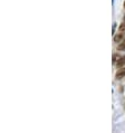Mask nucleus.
<instances>
[{"mask_svg":"<svg viewBox=\"0 0 125 133\" xmlns=\"http://www.w3.org/2000/svg\"><path fill=\"white\" fill-rule=\"evenodd\" d=\"M124 8H125V1H124Z\"/></svg>","mask_w":125,"mask_h":133,"instance_id":"obj_7","label":"nucleus"},{"mask_svg":"<svg viewBox=\"0 0 125 133\" xmlns=\"http://www.w3.org/2000/svg\"><path fill=\"white\" fill-rule=\"evenodd\" d=\"M120 30H121V32H124V30H125V21L123 22V24H121V26H120Z\"/></svg>","mask_w":125,"mask_h":133,"instance_id":"obj_6","label":"nucleus"},{"mask_svg":"<svg viewBox=\"0 0 125 133\" xmlns=\"http://www.w3.org/2000/svg\"><path fill=\"white\" fill-rule=\"evenodd\" d=\"M118 58H120V57H118L117 54H114V55H113V63L114 64H116V62L118 61Z\"/></svg>","mask_w":125,"mask_h":133,"instance_id":"obj_5","label":"nucleus"},{"mask_svg":"<svg viewBox=\"0 0 125 133\" xmlns=\"http://www.w3.org/2000/svg\"><path fill=\"white\" fill-rule=\"evenodd\" d=\"M124 65H125V56H122V57H120L118 61L116 62V66H117V68H122Z\"/></svg>","mask_w":125,"mask_h":133,"instance_id":"obj_2","label":"nucleus"},{"mask_svg":"<svg viewBox=\"0 0 125 133\" xmlns=\"http://www.w3.org/2000/svg\"><path fill=\"white\" fill-rule=\"evenodd\" d=\"M124 38H125V35L123 34V33H120V34H116L115 36H114V41H115V43H121Z\"/></svg>","mask_w":125,"mask_h":133,"instance_id":"obj_1","label":"nucleus"},{"mask_svg":"<svg viewBox=\"0 0 125 133\" xmlns=\"http://www.w3.org/2000/svg\"><path fill=\"white\" fill-rule=\"evenodd\" d=\"M117 49H118V50H125V38L121 41V44L118 45Z\"/></svg>","mask_w":125,"mask_h":133,"instance_id":"obj_4","label":"nucleus"},{"mask_svg":"<svg viewBox=\"0 0 125 133\" xmlns=\"http://www.w3.org/2000/svg\"><path fill=\"white\" fill-rule=\"evenodd\" d=\"M125 77V68H123V69H121L120 72L116 74V78L117 80H122V78Z\"/></svg>","mask_w":125,"mask_h":133,"instance_id":"obj_3","label":"nucleus"},{"mask_svg":"<svg viewBox=\"0 0 125 133\" xmlns=\"http://www.w3.org/2000/svg\"><path fill=\"white\" fill-rule=\"evenodd\" d=\"M124 21H125V16H124Z\"/></svg>","mask_w":125,"mask_h":133,"instance_id":"obj_8","label":"nucleus"}]
</instances>
